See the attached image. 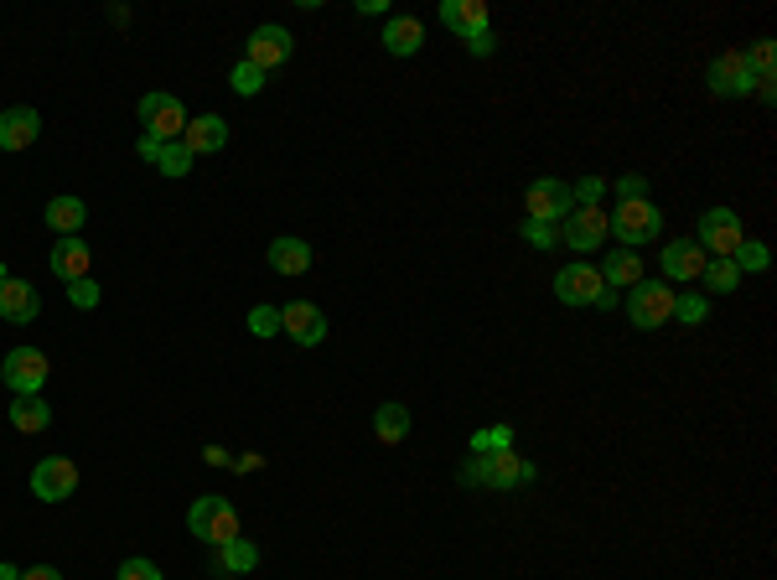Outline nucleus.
Instances as JSON below:
<instances>
[{
  "label": "nucleus",
  "instance_id": "f257e3e1",
  "mask_svg": "<svg viewBox=\"0 0 777 580\" xmlns=\"http://www.w3.org/2000/svg\"><path fill=\"white\" fill-rule=\"evenodd\" d=\"M462 488H488V492H513L539 482V466L523 462L519 451H488V456H466V466L456 472Z\"/></svg>",
  "mask_w": 777,
  "mask_h": 580
},
{
  "label": "nucleus",
  "instance_id": "f03ea898",
  "mask_svg": "<svg viewBox=\"0 0 777 580\" xmlns=\"http://www.w3.org/2000/svg\"><path fill=\"white\" fill-rule=\"evenodd\" d=\"M187 529H193V539H203L208 550H224L228 539H239V508L228 503V498H197L193 508H187Z\"/></svg>",
  "mask_w": 777,
  "mask_h": 580
},
{
  "label": "nucleus",
  "instance_id": "7ed1b4c3",
  "mask_svg": "<svg viewBox=\"0 0 777 580\" xmlns=\"http://www.w3.org/2000/svg\"><path fill=\"white\" fill-rule=\"evenodd\" d=\"M607 234H617L622 249H643V244H658L663 218H658V208L648 203V197H638V203H617V208L607 213Z\"/></svg>",
  "mask_w": 777,
  "mask_h": 580
},
{
  "label": "nucleus",
  "instance_id": "20e7f679",
  "mask_svg": "<svg viewBox=\"0 0 777 580\" xmlns=\"http://www.w3.org/2000/svg\"><path fill=\"white\" fill-rule=\"evenodd\" d=\"M673 296L679 291H663V281H638L628 291V322L643 332H663L673 322Z\"/></svg>",
  "mask_w": 777,
  "mask_h": 580
},
{
  "label": "nucleus",
  "instance_id": "39448f33",
  "mask_svg": "<svg viewBox=\"0 0 777 580\" xmlns=\"http://www.w3.org/2000/svg\"><path fill=\"white\" fill-rule=\"evenodd\" d=\"M705 83H710V94H716V99H747V94H757V78H751L747 52H741V47H726V52H716V62H710Z\"/></svg>",
  "mask_w": 777,
  "mask_h": 580
},
{
  "label": "nucleus",
  "instance_id": "423d86ee",
  "mask_svg": "<svg viewBox=\"0 0 777 580\" xmlns=\"http://www.w3.org/2000/svg\"><path fill=\"white\" fill-rule=\"evenodd\" d=\"M741 238H747V228H741V218H736L731 208H705L700 213V234H695V244H700L710 259H731V254L741 249Z\"/></svg>",
  "mask_w": 777,
  "mask_h": 580
},
{
  "label": "nucleus",
  "instance_id": "0eeeda50",
  "mask_svg": "<svg viewBox=\"0 0 777 580\" xmlns=\"http://www.w3.org/2000/svg\"><path fill=\"white\" fill-rule=\"evenodd\" d=\"M47 353L42 347H11V353H6V363H0V379H6V389H11V394H42V384H47Z\"/></svg>",
  "mask_w": 777,
  "mask_h": 580
},
{
  "label": "nucleus",
  "instance_id": "6e6552de",
  "mask_svg": "<svg viewBox=\"0 0 777 580\" xmlns=\"http://www.w3.org/2000/svg\"><path fill=\"white\" fill-rule=\"evenodd\" d=\"M140 125H146L150 140H181V130H187V109H181L177 94H146L140 99Z\"/></svg>",
  "mask_w": 777,
  "mask_h": 580
},
{
  "label": "nucleus",
  "instance_id": "1a4fd4ad",
  "mask_svg": "<svg viewBox=\"0 0 777 580\" xmlns=\"http://www.w3.org/2000/svg\"><path fill=\"white\" fill-rule=\"evenodd\" d=\"M554 296L565 301V306H601V296H607V285H601V269H597V265H586V259L565 265L560 275H554Z\"/></svg>",
  "mask_w": 777,
  "mask_h": 580
},
{
  "label": "nucleus",
  "instance_id": "9d476101",
  "mask_svg": "<svg viewBox=\"0 0 777 580\" xmlns=\"http://www.w3.org/2000/svg\"><path fill=\"white\" fill-rule=\"evenodd\" d=\"M523 208H529V218H534V224H565L576 203H570V187H565V181L539 177V181H529V193H523Z\"/></svg>",
  "mask_w": 777,
  "mask_h": 580
},
{
  "label": "nucleus",
  "instance_id": "9b49d317",
  "mask_svg": "<svg viewBox=\"0 0 777 580\" xmlns=\"http://www.w3.org/2000/svg\"><path fill=\"white\" fill-rule=\"evenodd\" d=\"M31 492H37L42 503H62V498H73V492H78V462H68V456H42L37 472H31Z\"/></svg>",
  "mask_w": 777,
  "mask_h": 580
},
{
  "label": "nucleus",
  "instance_id": "f8f14e48",
  "mask_svg": "<svg viewBox=\"0 0 777 580\" xmlns=\"http://www.w3.org/2000/svg\"><path fill=\"white\" fill-rule=\"evenodd\" d=\"M281 332L301 347H316L327 337V312L312 301H291V306H281Z\"/></svg>",
  "mask_w": 777,
  "mask_h": 580
},
{
  "label": "nucleus",
  "instance_id": "ddd939ff",
  "mask_svg": "<svg viewBox=\"0 0 777 580\" xmlns=\"http://www.w3.org/2000/svg\"><path fill=\"white\" fill-rule=\"evenodd\" d=\"M658 259H663V275H669V281H679V285L700 281L705 265H710V254H705L695 238H669V244L658 249Z\"/></svg>",
  "mask_w": 777,
  "mask_h": 580
},
{
  "label": "nucleus",
  "instance_id": "4468645a",
  "mask_svg": "<svg viewBox=\"0 0 777 580\" xmlns=\"http://www.w3.org/2000/svg\"><path fill=\"white\" fill-rule=\"evenodd\" d=\"M601 238H607V208H570V218L560 224L565 249H601Z\"/></svg>",
  "mask_w": 777,
  "mask_h": 580
},
{
  "label": "nucleus",
  "instance_id": "2eb2a0df",
  "mask_svg": "<svg viewBox=\"0 0 777 580\" xmlns=\"http://www.w3.org/2000/svg\"><path fill=\"white\" fill-rule=\"evenodd\" d=\"M291 31L285 27H255L249 31V52H244V62H255L259 73H269V68H281V62H291Z\"/></svg>",
  "mask_w": 777,
  "mask_h": 580
},
{
  "label": "nucleus",
  "instance_id": "dca6fc26",
  "mask_svg": "<svg viewBox=\"0 0 777 580\" xmlns=\"http://www.w3.org/2000/svg\"><path fill=\"white\" fill-rule=\"evenodd\" d=\"M42 312V296L37 285L27 281H0V322H16V327H31Z\"/></svg>",
  "mask_w": 777,
  "mask_h": 580
},
{
  "label": "nucleus",
  "instance_id": "f3484780",
  "mask_svg": "<svg viewBox=\"0 0 777 580\" xmlns=\"http://www.w3.org/2000/svg\"><path fill=\"white\" fill-rule=\"evenodd\" d=\"M441 27H451L456 37H482V31H493V21H488V6L482 0H441Z\"/></svg>",
  "mask_w": 777,
  "mask_h": 580
},
{
  "label": "nucleus",
  "instance_id": "a211bd4d",
  "mask_svg": "<svg viewBox=\"0 0 777 580\" xmlns=\"http://www.w3.org/2000/svg\"><path fill=\"white\" fill-rule=\"evenodd\" d=\"M181 146L193 150V156H213V150L228 146V119L224 115H197L187 119V130H181Z\"/></svg>",
  "mask_w": 777,
  "mask_h": 580
},
{
  "label": "nucleus",
  "instance_id": "6ab92c4d",
  "mask_svg": "<svg viewBox=\"0 0 777 580\" xmlns=\"http://www.w3.org/2000/svg\"><path fill=\"white\" fill-rule=\"evenodd\" d=\"M52 275H58L62 285H73V281H89V244L78 234L58 238L52 244Z\"/></svg>",
  "mask_w": 777,
  "mask_h": 580
},
{
  "label": "nucleus",
  "instance_id": "aec40b11",
  "mask_svg": "<svg viewBox=\"0 0 777 580\" xmlns=\"http://www.w3.org/2000/svg\"><path fill=\"white\" fill-rule=\"evenodd\" d=\"M37 135H42V115H37V109L21 105V109H6V115H0V150H27Z\"/></svg>",
  "mask_w": 777,
  "mask_h": 580
},
{
  "label": "nucleus",
  "instance_id": "412c9836",
  "mask_svg": "<svg viewBox=\"0 0 777 580\" xmlns=\"http://www.w3.org/2000/svg\"><path fill=\"white\" fill-rule=\"evenodd\" d=\"M265 259H269V269H275V275H306V269H312V244H306V238L281 234L265 249Z\"/></svg>",
  "mask_w": 777,
  "mask_h": 580
},
{
  "label": "nucleus",
  "instance_id": "4be33fe9",
  "mask_svg": "<svg viewBox=\"0 0 777 580\" xmlns=\"http://www.w3.org/2000/svg\"><path fill=\"white\" fill-rule=\"evenodd\" d=\"M643 281V259H638V249H607V259H601V285L607 291H622V285H638Z\"/></svg>",
  "mask_w": 777,
  "mask_h": 580
},
{
  "label": "nucleus",
  "instance_id": "5701e85b",
  "mask_svg": "<svg viewBox=\"0 0 777 580\" xmlns=\"http://www.w3.org/2000/svg\"><path fill=\"white\" fill-rule=\"evenodd\" d=\"M420 47H425V27H420L415 16H389L384 52H394V58H415Z\"/></svg>",
  "mask_w": 777,
  "mask_h": 580
},
{
  "label": "nucleus",
  "instance_id": "b1692460",
  "mask_svg": "<svg viewBox=\"0 0 777 580\" xmlns=\"http://www.w3.org/2000/svg\"><path fill=\"white\" fill-rule=\"evenodd\" d=\"M255 566H259V550L244 534L228 539L224 550H213V570H218V576H249Z\"/></svg>",
  "mask_w": 777,
  "mask_h": 580
},
{
  "label": "nucleus",
  "instance_id": "393cba45",
  "mask_svg": "<svg viewBox=\"0 0 777 580\" xmlns=\"http://www.w3.org/2000/svg\"><path fill=\"white\" fill-rule=\"evenodd\" d=\"M11 425H16L21 435L47 431V425H52V410H47L42 394H16V404H11Z\"/></svg>",
  "mask_w": 777,
  "mask_h": 580
},
{
  "label": "nucleus",
  "instance_id": "a878e982",
  "mask_svg": "<svg viewBox=\"0 0 777 580\" xmlns=\"http://www.w3.org/2000/svg\"><path fill=\"white\" fill-rule=\"evenodd\" d=\"M47 228H52V234H78V228H83V218H89V208H83V197H52V203H47Z\"/></svg>",
  "mask_w": 777,
  "mask_h": 580
},
{
  "label": "nucleus",
  "instance_id": "bb28decb",
  "mask_svg": "<svg viewBox=\"0 0 777 580\" xmlns=\"http://www.w3.org/2000/svg\"><path fill=\"white\" fill-rule=\"evenodd\" d=\"M193 161H197V156L181 146V140H166V146L156 140V150H150V166H156L161 177H171V181L187 177V171H193Z\"/></svg>",
  "mask_w": 777,
  "mask_h": 580
},
{
  "label": "nucleus",
  "instance_id": "cd10ccee",
  "mask_svg": "<svg viewBox=\"0 0 777 580\" xmlns=\"http://www.w3.org/2000/svg\"><path fill=\"white\" fill-rule=\"evenodd\" d=\"M374 435L378 441H384V446H400L404 435H410V410H404V404H378L374 410Z\"/></svg>",
  "mask_w": 777,
  "mask_h": 580
},
{
  "label": "nucleus",
  "instance_id": "c85d7f7f",
  "mask_svg": "<svg viewBox=\"0 0 777 580\" xmlns=\"http://www.w3.org/2000/svg\"><path fill=\"white\" fill-rule=\"evenodd\" d=\"M777 47H773V37H757V42L747 47V68H751V78H757V89H773L777 83Z\"/></svg>",
  "mask_w": 777,
  "mask_h": 580
},
{
  "label": "nucleus",
  "instance_id": "c756f323",
  "mask_svg": "<svg viewBox=\"0 0 777 580\" xmlns=\"http://www.w3.org/2000/svg\"><path fill=\"white\" fill-rule=\"evenodd\" d=\"M731 265L741 269V275H763V269L773 265V254H767L763 238H741V249L731 254Z\"/></svg>",
  "mask_w": 777,
  "mask_h": 580
},
{
  "label": "nucleus",
  "instance_id": "7c9ffc66",
  "mask_svg": "<svg viewBox=\"0 0 777 580\" xmlns=\"http://www.w3.org/2000/svg\"><path fill=\"white\" fill-rule=\"evenodd\" d=\"M705 285H710V291H716V296H731L736 285H741V269L731 265V259H710V265H705V275H700Z\"/></svg>",
  "mask_w": 777,
  "mask_h": 580
},
{
  "label": "nucleus",
  "instance_id": "2f4dec72",
  "mask_svg": "<svg viewBox=\"0 0 777 580\" xmlns=\"http://www.w3.org/2000/svg\"><path fill=\"white\" fill-rule=\"evenodd\" d=\"M228 89H234V94H244V99H255V94L259 89H265V73H259V68H255V62H234V73H228Z\"/></svg>",
  "mask_w": 777,
  "mask_h": 580
},
{
  "label": "nucleus",
  "instance_id": "473e14b6",
  "mask_svg": "<svg viewBox=\"0 0 777 580\" xmlns=\"http://www.w3.org/2000/svg\"><path fill=\"white\" fill-rule=\"evenodd\" d=\"M705 316H710V301L685 291V296H673V322H685V327H700Z\"/></svg>",
  "mask_w": 777,
  "mask_h": 580
},
{
  "label": "nucleus",
  "instance_id": "72a5a7b5",
  "mask_svg": "<svg viewBox=\"0 0 777 580\" xmlns=\"http://www.w3.org/2000/svg\"><path fill=\"white\" fill-rule=\"evenodd\" d=\"M488 451H513V431H509V425H493V431L472 435V456H488Z\"/></svg>",
  "mask_w": 777,
  "mask_h": 580
},
{
  "label": "nucleus",
  "instance_id": "f704fd0d",
  "mask_svg": "<svg viewBox=\"0 0 777 580\" xmlns=\"http://www.w3.org/2000/svg\"><path fill=\"white\" fill-rule=\"evenodd\" d=\"M601 197H607V181L601 177H581L576 187H570V203H576V208H597Z\"/></svg>",
  "mask_w": 777,
  "mask_h": 580
},
{
  "label": "nucleus",
  "instance_id": "c9c22d12",
  "mask_svg": "<svg viewBox=\"0 0 777 580\" xmlns=\"http://www.w3.org/2000/svg\"><path fill=\"white\" fill-rule=\"evenodd\" d=\"M249 332L255 337H281V306H255L249 312Z\"/></svg>",
  "mask_w": 777,
  "mask_h": 580
},
{
  "label": "nucleus",
  "instance_id": "e433bc0d",
  "mask_svg": "<svg viewBox=\"0 0 777 580\" xmlns=\"http://www.w3.org/2000/svg\"><path fill=\"white\" fill-rule=\"evenodd\" d=\"M519 234H523V244H529V249H539V254L554 249V238H560V234H554V224H534V218H523Z\"/></svg>",
  "mask_w": 777,
  "mask_h": 580
},
{
  "label": "nucleus",
  "instance_id": "4c0bfd02",
  "mask_svg": "<svg viewBox=\"0 0 777 580\" xmlns=\"http://www.w3.org/2000/svg\"><path fill=\"white\" fill-rule=\"evenodd\" d=\"M68 301H73L78 312H94V306H99V285H94V281H73V285H68Z\"/></svg>",
  "mask_w": 777,
  "mask_h": 580
},
{
  "label": "nucleus",
  "instance_id": "58836bf2",
  "mask_svg": "<svg viewBox=\"0 0 777 580\" xmlns=\"http://www.w3.org/2000/svg\"><path fill=\"white\" fill-rule=\"evenodd\" d=\"M115 580H161V570L150 566V560H140V554H130V560L120 566V576H115Z\"/></svg>",
  "mask_w": 777,
  "mask_h": 580
},
{
  "label": "nucleus",
  "instance_id": "ea45409f",
  "mask_svg": "<svg viewBox=\"0 0 777 580\" xmlns=\"http://www.w3.org/2000/svg\"><path fill=\"white\" fill-rule=\"evenodd\" d=\"M617 203H638V197H648V181L643 177H617Z\"/></svg>",
  "mask_w": 777,
  "mask_h": 580
},
{
  "label": "nucleus",
  "instance_id": "a19ab883",
  "mask_svg": "<svg viewBox=\"0 0 777 580\" xmlns=\"http://www.w3.org/2000/svg\"><path fill=\"white\" fill-rule=\"evenodd\" d=\"M466 47H472V58H488V52H493V31H482V37H472V42H466Z\"/></svg>",
  "mask_w": 777,
  "mask_h": 580
},
{
  "label": "nucleus",
  "instance_id": "79ce46f5",
  "mask_svg": "<svg viewBox=\"0 0 777 580\" xmlns=\"http://www.w3.org/2000/svg\"><path fill=\"white\" fill-rule=\"evenodd\" d=\"M21 580H62L52 566H37V570H21Z\"/></svg>",
  "mask_w": 777,
  "mask_h": 580
},
{
  "label": "nucleus",
  "instance_id": "37998d69",
  "mask_svg": "<svg viewBox=\"0 0 777 580\" xmlns=\"http://www.w3.org/2000/svg\"><path fill=\"white\" fill-rule=\"evenodd\" d=\"M358 11H363V16H384V11H389V0H358Z\"/></svg>",
  "mask_w": 777,
  "mask_h": 580
},
{
  "label": "nucleus",
  "instance_id": "c03bdc74",
  "mask_svg": "<svg viewBox=\"0 0 777 580\" xmlns=\"http://www.w3.org/2000/svg\"><path fill=\"white\" fill-rule=\"evenodd\" d=\"M0 580H21V570H16V566H6V560H0Z\"/></svg>",
  "mask_w": 777,
  "mask_h": 580
},
{
  "label": "nucleus",
  "instance_id": "a18cd8bd",
  "mask_svg": "<svg viewBox=\"0 0 777 580\" xmlns=\"http://www.w3.org/2000/svg\"><path fill=\"white\" fill-rule=\"evenodd\" d=\"M0 281H11V275H6V265H0Z\"/></svg>",
  "mask_w": 777,
  "mask_h": 580
}]
</instances>
